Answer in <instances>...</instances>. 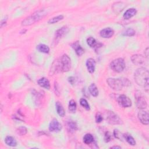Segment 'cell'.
<instances>
[{
    "mask_svg": "<svg viewBox=\"0 0 149 149\" xmlns=\"http://www.w3.org/2000/svg\"><path fill=\"white\" fill-rule=\"evenodd\" d=\"M148 71L145 68H140L135 72L134 78L136 83L144 88L145 90H148V79H149Z\"/></svg>",
    "mask_w": 149,
    "mask_h": 149,
    "instance_id": "cell-1",
    "label": "cell"
},
{
    "mask_svg": "<svg viewBox=\"0 0 149 149\" xmlns=\"http://www.w3.org/2000/svg\"><path fill=\"white\" fill-rule=\"evenodd\" d=\"M107 82L108 86L115 91H120L124 87L129 86L131 84V82L126 78H109L107 80Z\"/></svg>",
    "mask_w": 149,
    "mask_h": 149,
    "instance_id": "cell-2",
    "label": "cell"
},
{
    "mask_svg": "<svg viewBox=\"0 0 149 149\" xmlns=\"http://www.w3.org/2000/svg\"><path fill=\"white\" fill-rule=\"evenodd\" d=\"M46 15V13L44 12V11L43 10L38 11L35 12L34 14H33L32 15L25 18L22 22V25L23 26H27L31 25L32 24H34L36 22H38L39 20H41Z\"/></svg>",
    "mask_w": 149,
    "mask_h": 149,
    "instance_id": "cell-3",
    "label": "cell"
},
{
    "mask_svg": "<svg viewBox=\"0 0 149 149\" xmlns=\"http://www.w3.org/2000/svg\"><path fill=\"white\" fill-rule=\"evenodd\" d=\"M112 70L117 73L122 72L125 68V63L122 58H117L112 61L110 64Z\"/></svg>",
    "mask_w": 149,
    "mask_h": 149,
    "instance_id": "cell-4",
    "label": "cell"
},
{
    "mask_svg": "<svg viewBox=\"0 0 149 149\" xmlns=\"http://www.w3.org/2000/svg\"><path fill=\"white\" fill-rule=\"evenodd\" d=\"M106 120L107 122L112 125H119L122 124V120L113 111H107L106 112Z\"/></svg>",
    "mask_w": 149,
    "mask_h": 149,
    "instance_id": "cell-5",
    "label": "cell"
},
{
    "mask_svg": "<svg viewBox=\"0 0 149 149\" xmlns=\"http://www.w3.org/2000/svg\"><path fill=\"white\" fill-rule=\"evenodd\" d=\"M61 65L62 68V71L63 72H68L71 68V60L69 56L67 55L64 54L62 56L61 59Z\"/></svg>",
    "mask_w": 149,
    "mask_h": 149,
    "instance_id": "cell-6",
    "label": "cell"
},
{
    "mask_svg": "<svg viewBox=\"0 0 149 149\" xmlns=\"http://www.w3.org/2000/svg\"><path fill=\"white\" fill-rule=\"evenodd\" d=\"M69 32V28L65 26L62 27L61 28L59 29L58 30L55 32V36H54V43H58L63 37H64Z\"/></svg>",
    "mask_w": 149,
    "mask_h": 149,
    "instance_id": "cell-7",
    "label": "cell"
},
{
    "mask_svg": "<svg viewBox=\"0 0 149 149\" xmlns=\"http://www.w3.org/2000/svg\"><path fill=\"white\" fill-rule=\"evenodd\" d=\"M135 99L136 100V104L139 109L144 110L146 108L147 106V101L140 92H137L135 94Z\"/></svg>",
    "mask_w": 149,
    "mask_h": 149,
    "instance_id": "cell-8",
    "label": "cell"
},
{
    "mask_svg": "<svg viewBox=\"0 0 149 149\" xmlns=\"http://www.w3.org/2000/svg\"><path fill=\"white\" fill-rule=\"evenodd\" d=\"M118 104L122 107L127 108L130 107L132 105V101L126 95H120L118 97L117 99Z\"/></svg>",
    "mask_w": 149,
    "mask_h": 149,
    "instance_id": "cell-9",
    "label": "cell"
},
{
    "mask_svg": "<svg viewBox=\"0 0 149 149\" xmlns=\"http://www.w3.org/2000/svg\"><path fill=\"white\" fill-rule=\"evenodd\" d=\"M62 128L63 127L61 123H59V122L56 119H53L49 125V131L51 132H58L61 131Z\"/></svg>",
    "mask_w": 149,
    "mask_h": 149,
    "instance_id": "cell-10",
    "label": "cell"
},
{
    "mask_svg": "<svg viewBox=\"0 0 149 149\" xmlns=\"http://www.w3.org/2000/svg\"><path fill=\"white\" fill-rule=\"evenodd\" d=\"M138 118L140 122L145 125H147L149 124V114L148 113L142 110V111H139L137 115Z\"/></svg>",
    "mask_w": 149,
    "mask_h": 149,
    "instance_id": "cell-11",
    "label": "cell"
},
{
    "mask_svg": "<svg viewBox=\"0 0 149 149\" xmlns=\"http://www.w3.org/2000/svg\"><path fill=\"white\" fill-rule=\"evenodd\" d=\"M87 69L89 73H93L96 68V61L93 58H88L86 63Z\"/></svg>",
    "mask_w": 149,
    "mask_h": 149,
    "instance_id": "cell-12",
    "label": "cell"
},
{
    "mask_svg": "<svg viewBox=\"0 0 149 149\" xmlns=\"http://www.w3.org/2000/svg\"><path fill=\"white\" fill-rule=\"evenodd\" d=\"M114 34V30L110 27L105 28L100 31V35L101 37L103 38H110Z\"/></svg>",
    "mask_w": 149,
    "mask_h": 149,
    "instance_id": "cell-13",
    "label": "cell"
},
{
    "mask_svg": "<svg viewBox=\"0 0 149 149\" xmlns=\"http://www.w3.org/2000/svg\"><path fill=\"white\" fill-rule=\"evenodd\" d=\"M131 59L132 63L136 65H142L144 63V58L142 55L139 54L132 55Z\"/></svg>",
    "mask_w": 149,
    "mask_h": 149,
    "instance_id": "cell-14",
    "label": "cell"
},
{
    "mask_svg": "<svg viewBox=\"0 0 149 149\" xmlns=\"http://www.w3.org/2000/svg\"><path fill=\"white\" fill-rule=\"evenodd\" d=\"M87 43L91 48H98L101 47L102 46L101 43H100L99 42H97L96 40L92 37H89L87 39Z\"/></svg>",
    "mask_w": 149,
    "mask_h": 149,
    "instance_id": "cell-15",
    "label": "cell"
},
{
    "mask_svg": "<svg viewBox=\"0 0 149 149\" xmlns=\"http://www.w3.org/2000/svg\"><path fill=\"white\" fill-rule=\"evenodd\" d=\"M72 47L73 48V50L75 51L76 54L78 56H81L84 54V50L82 48V47L80 46V44L79 43V42H75L72 44Z\"/></svg>",
    "mask_w": 149,
    "mask_h": 149,
    "instance_id": "cell-16",
    "label": "cell"
},
{
    "mask_svg": "<svg viewBox=\"0 0 149 149\" xmlns=\"http://www.w3.org/2000/svg\"><path fill=\"white\" fill-rule=\"evenodd\" d=\"M37 83L40 87H43L46 89H47V90H49V89L50 88V82L46 78H40V79H39L37 81Z\"/></svg>",
    "mask_w": 149,
    "mask_h": 149,
    "instance_id": "cell-17",
    "label": "cell"
},
{
    "mask_svg": "<svg viewBox=\"0 0 149 149\" xmlns=\"http://www.w3.org/2000/svg\"><path fill=\"white\" fill-rule=\"evenodd\" d=\"M50 71L52 72V73H57L59 71H62V68H61L60 61H58V59H56V60H55L54 62Z\"/></svg>",
    "mask_w": 149,
    "mask_h": 149,
    "instance_id": "cell-18",
    "label": "cell"
},
{
    "mask_svg": "<svg viewBox=\"0 0 149 149\" xmlns=\"http://www.w3.org/2000/svg\"><path fill=\"white\" fill-rule=\"evenodd\" d=\"M55 107H56V112L59 116L61 117H64L65 115V112L64 108L60 102L56 101L55 103Z\"/></svg>",
    "mask_w": 149,
    "mask_h": 149,
    "instance_id": "cell-19",
    "label": "cell"
},
{
    "mask_svg": "<svg viewBox=\"0 0 149 149\" xmlns=\"http://www.w3.org/2000/svg\"><path fill=\"white\" fill-rule=\"evenodd\" d=\"M137 13V10L135 8H130L128 9L124 13L123 17L125 19H129L133 16H134Z\"/></svg>",
    "mask_w": 149,
    "mask_h": 149,
    "instance_id": "cell-20",
    "label": "cell"
},
{
    "mask_svg": "<svg viewBox=\"0 0 149 149\" xmlns=\"http://www.w3.org/2000/svg\"><path fill=\"white\" fill-rule=\"evenodd\" d=\"M88 90L90 93L93 97H97L99 95V90L97 86L95 83H92L88 87Z\"/></svg>",
    "mask_w": 149,
    "mask_h": 149,
    "instance_id": "cell-21",
    "label": "cell"
},
{
    "mask_svg": "<svg viewBox=\"0 0 149 149\" xmlns=\"http://www.w3.org/2000/svg\"><path fill=\"white\" fill-rule=\"evenodd\" d=\"M5 142L7 145L11 147H15L17 145V142L15 139L10 136H8L5 137Z\"/></svg>",
    "mask_w": 149,
    "mask_h": 149,
    "instance_id": "cell-22",
    "label": "cell"
},
{
    "mask_svg": "<svg viewBox=\"0 0 149 149\" xmlns=\"http://www.w3.org/2000/svg\"><path fill=\"white\" fill-rule=\"evenodd\" d=\"M83 141L86 144H90L94 142V137L92 134L87 133L84 136L83 138Z\"/></svg>",
    "mask_w": 149,
    "mask_h": 149,
    "instance_id": "cell-23",
    "label": "cell"
},
{
    "mask_svg": "<svg viewBox=\"0 0 149 149\" xmlns=\"http://www.w3.org/2000/svg\"><path fill=\"white\" fill-rule=\"evenodd\" d=\"M37 49L39 52L45 53V54H48L50 51L49 47L44 44H40L38 45L37 46Z\"/></svg>",
    "mask_w": 149,
    "mask_h": 149,
    "instance_id": "cell-24",
    "label": "cell"
},
{
    "mask_svg": "<svg viewBox=\"0 0 149 149\" xmlns=\"http://www.w3.org/2000/svg\"><path fill=\"white\" fill-rule=\"evenodd\" d=\"M68 128L71 132H75L78 129L76 123L73 121H69L68 122Z\"/></svg>",
    "mask_w": 149,
    "mask_h": 149,
    "instance_id": "cell-25",
    "label": "cell"
},
{
    "mask_svg": "<svg viewBox=\"0 0 149 149\" xmlns=\"http://www.w3.org/2000/svg\"><path fill=\"white\" fill-rule=\"evenodd\" d=\"M123 137L125 139L126 141L131 146H135L136 145V141L134 139V138L129 134H125L123 135Z\"/></svg>",
    "mask_w": 149,
    "mask_h": 149,
    "instance_id": "cell-26",
    "label": "cell"
},
{
    "mask_svg": "<svg viewBox=\"0 0 149 149\" xmlns=\"http://www.w3.org/2000/svg\"><path fill=\"white\" fill-rule=\"evenodd\" d=\"M76 108H77V105L75 101L73 100H70L69 103V106H68L69 111L72 113H74L76 110Z\"/></svg>",
    "mask_w": 149,
    "mask_h": 149,
    "instance_id": "cell-27",
    "label": "cell"
},
{
    "mask_svg": "<svg viewBox=\"0 0 149 149\" xmlns=\"http://www.w3.org/2000/svg\"><path fill=\"white\" fill-rule=\"evenodd\" d=\"M64 19V16L61 15H58L56 16H55L51 19H50L48 22V24H54L56 23H58V22L61 21V20H63Z\"/></svg>",
    "mask_w": 149,
    "mask_h": 149,
    "instance_id": "cell-28",
    "label": "cell"
},
{
    "mask_svg": "<svg viewBox=\"0 0 149 149\" xmlns=\"http://www.w3.org/2000/svg\"><path fill=\"white\" fill-rule=\"evenodd\" d=\"M136 33V32L135 30L132 28H129L128 29H127L126 31L122 33L123 36H129V37H131V36H133Z\"/></svg>",
    "mask_w": 149,
    "mask_h": 149,
    "instance_id": "cell-29",
    "label": "cell"
},
{
    "mask_svg": "<svg viewBox=\"0 0 149 149\" xmlns=\"http://www.w3.org/2000/svg\"><path fill=\"white\" fill-rule=\"evenodd\" d=\"M16 133L19 136H24L27 133V130L24 127H20L16 129Z\"/></svg>",
    "mask_w": 149,
    "mask_h": 149,
    "instance_id": "cell-30",
    "label": "cell"
},
{
    "mask_svg": "<svg viewBox=\"0 0 149 149\" xmlns=\"http://www.w3.org/2000/svg\"><path fill=\"white\" fill-rule=\"evenodd\" d=\"M80 105L84 108H85L86 110L88 111L90 110V105L88 103L87 101L84 99H81L80 100Z\"/></svg>",
    "mask_w": 149,
    "mask_h": 149,
    "instance_id": "cell-31",
    "label": "cell"
},
{
    "mask_svg": "<svg viewBox=\"0 0 149 149\" xmlns=\"http://www.w3.org/2000/svg\"><path fill=\"white\" fill-rule=\"evenodd\" d=\"M112 139V136L109 132H106L104 135V141L105 142H109Z\"/></svg>",
    "mask_w": 149,
    "mask_h": 149,
    "instance_id": "cell-32",
    "label": "cell"
},
{
    "mask_svg": "<svg viewBox=\"0 0 149 149\" xmlns=\"http://www.w3.org/2000/svg\"><path fill=\"white\" fill-rule=\"evenodd\" d=\"M123 5V3H116L115 4V5H114V6H116V8H114V10H116V12L118 10H120V11H122V9L124 8V7H122V6Z\"/></svg>",
    "mask_w": 149,
    "mask_h": 149,
    "instance_id": "cell-33",
    "label": "cell"
},
{
    "mask_svg": "<svg viewBox=\"0 0 149 149\" xmlns=\"http://www.w3.org/2000/svg\"><path fill=\"white\" fill-rule=\"evenodd\" d=\"M95 120H96V123H100L103 121V118L102 116V115L99 114V113H97L96 115V118H95Z\"/></svg>",
    "mask_w": 149,
    "mask_h": 149,
    "instance_id": "cell-34",
    "label": "cell"
},
{
    "mask_svg": "<svg viewBox=\"0 0 149 149\" xmlns=\"http://www.w3.org/2000/svg\"><path fill=\"white\" fill-rule=\"evenodd\" d=\"M114 135L115 138L121 140L122 139V135L118 129H115L114 131Z\"/></svg>",
    "mask_w": 149,
    "mask_h": 149,
    "instance_id": "cell-35",
    "label": "cell"
},
{
    "mask_svg": "<svg viewBox=\"0 0 149 149\" xmlns=\"http://www.w3.org/2000/svg\"><path fill=\"white\" fill-rule=\"evenodd\" d=\"M68 81L71 84H73L75 82V78L74 77H72V76H71L68 78Z\"/></svg>",
    "mask_w": 149,
    "mask_h": 149,
    "instance_id": "cell-36",
    "label": "cell"
},
{
    "mask_svg": "<svg viewBox=\"0 0 149 149\" xmlns=\"http://www.w3.org/2000/svg\"><path fill=\"white\" fill-rule=\"evenodd\" d=\"M7 18H4L3 19L1 22V27L2 28L3 26H5V24H7Z\"/></svg>",
    "mask_w": 149,
    "mask_h": 149,
    "instance_id": "cell-37",
    "label": "cell"
},
{
    "mask_svg": "<svg viewBox=\"0 0 149 149\" xmlns=\"http://www.w3.org/2000/svg\"><path fill=\"white\" fill-rule=\"evenodd\" d=\"M148 48H147L146 49V50H145V51H144V54H145V55H146V57H148Z\"/></svg>",
    "mask_w": 149,
    "mask_h": 149,
    "instance_id": "cell-38",
    "label": "cell"
},
{
    "mask_svg": "<svg viewBox=\"0 0 149 149\" xmlns=\"http://www.w3.org/2000/svg\"><path fill=\"white\" fill-rule=\"evenodd\" d=\"M110 148H121V147L118 146H114L111 147Z\"/></svg>",
    "mask_w": 149,
    "mask_h": 149,
    "instance_id": "cell-39",
    "label": "cell"
}]
</instances>
